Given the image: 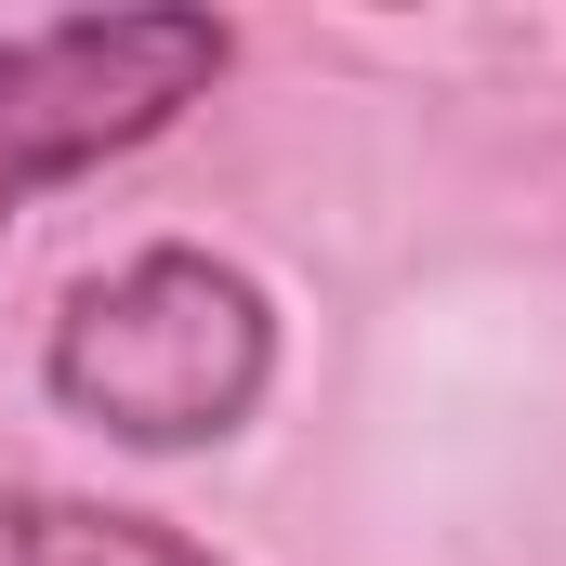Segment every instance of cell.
Here are the masks:
<instances>
[{"mask_svg": "<svg viewBox=\"0 0 566 566\" xmlns=\"http://www.w3.org/2000/svg\"><path fill=\"white\" fill-rule=\"evenodd\" d=\"M40 382L66 422H93L106 448H224L277 382V303L238 277L224 251H133L106 277L66 290Z\"/></svg>", "mask_w": 566, "mask_h": 566, "instance_id": "cell-1", "label": "cell"}, {"mask_svg": "<svg viewBox=\"0 0 566 566\" xmlns=\"http://www.w3.org/2000/svg\"><path fill=\"white\" fill-rule=\"evenodd\" d=\"M238 66V27L211 0H119V13H53L0 40V238L40 185L158 145L211 80Z\"/></svg>", "mask_w": 566, "mask_h": 566, "instance_id": "cell-2", "label": "cell"}, {"mask_svg": "<svg viewBox=\"0 0 566 566\" xmlns=\"http://www.w3.org/2000/svg\"><path fill=\"white\" fill-rule=\"evenodd\" d=\"M13 566H224V554L185 541V527H158V514L40 488V501H13Z\"/></svg>", "mask_w": 566, "mask_h": 566, "instance_id": "cell-3", "label": "cell"}]
</instances>
